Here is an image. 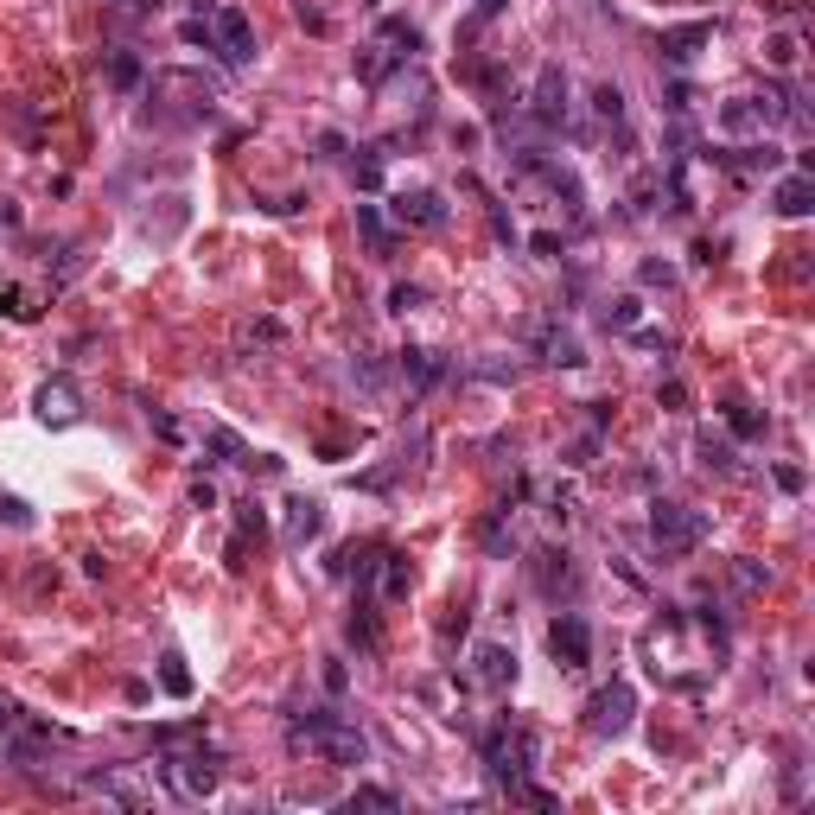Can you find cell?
Segmentation results:
<instances>
[{
	"mask_svg": "<svg viewBox=\"0 0 815 815\" xmlns=\"http://www.w3.org/2000/svg\"><path fill=\"white\" fill-rule=\"evenodd\" d=\"M701 45H714V26H707V20H695V26H669L663 39H656V51H663L669 64H695Z\"/></svg>",
	"mask_w": 815,
	"mask_h": 815,
	"instance_id": "cell-11",
	"label": "cell"
},
{
	"mask_svg": "<svg viewBox=\"0 0 815 815\" xmlns=\"http://www.w3.org/2000/svg\"><path fill=\"white\" fill-rule=\"evenodd\" d=\"M535 758H542V739H535L529 726L504 720V726H491V733H484V765H491V777H497V784H504V790L529 784Z\"/></svg>",
	"mask_w": 815,
	"mask_h": 815,
	"instance_id": "cell-2",
	"label": "cell"
},
{
	"mask_svg": "<svg viewBox=\"0 0 815 815\" xmlns=\"http://www.w3.org/2000/svg\"><path fill=\"white\" fill-rule=\"evenodd\" d=\"M644 281H650V287H669L675 268H669V262H644Z\"/></svg>",
	"mask_w": 815,
	"mask_h": 815,
	"instance_id": "cell-34",
	"label": "cell"
},
{
	"mask_svg": "<svg viewBox=\"0 0 815 815\" xmlns=\"http://www.w3.org/2000/svg\"><path fill=\"white\" fill-rule=\"evenodd\" d=\"M650 535H656V548H663V554H688V548H701V542H707V510H688V504H656V516H650Z\"/></svg>",
	"mask_w": 815,
	"mask_h": 815,
	"instance_id": "cell-4",
	"label": "cell"
},
{
	"mask_svg": "<svg viewBox=\"0 0 815 815\" xmlns=\"http://www.w3.org/2000/svg\"><path fill=\"white\" fill-rule=\"evenodd\" d=\"M395 223H402V230H440L446 223V198L440 192H402L395 198Z\"/></svg>",
	"mask_w": 815,
	"mask_h": 815,
	"instance_id": "cell-10",
	"label": "cell"
},
{
	"mask_svg": "<svg viewBox=\"0 0 815 815\" xmlns=\"http://www.w3.org/2000/svg\"><path fill=\"white\" fill-rule=\"evenodd\" d=\"M287 739L306 745V752H319V758H332V765H363V758H370V739H363L344 714H332V707H312V714H300Z\"/></svg>",
	"mask_w": 815,
	"mask_h": 815,
	"instance_id": "cell-1",
	"label": "cell"
},
{
	"mask_svg": "<svg viewBox=\"0 0 815 815\" xmlns=\"http://www.w3.org/2000/svg\"><path fill=\"white\" fill-rule=\"evenodd\" d=\"M211 453H217V465H242V459H249V446H242L230 427H211Z\"/></svg>",
	"mask_w": 815,
	"mask_h": 815,
	"instance_id": "cell-23",
	"label": "cell"
},
{
	"mask_svg": "<svg viewBox=\"0 0 815 815\" xmlns=\"http://www.w3.org/2000/svg\"><path fill=\"white\" fill-rule=\"evenodd\" d=\"M593 115L599 121H624V90H618V83H599V90H593Z\"/></svg>",
	"mask_w": 815,
	"mask_h": 815,
	"instance_id": "cell-25",
	"label": "cell"
},
{
	"mask_svg": "<svg viewBox=\"0 0 815 815\" xmlns=\"http://www.w3.org/2000/svg\"><path fill=\"white\" fill-rule=\"evenodd\" d=\"M351 809H402V796H395V790H376V784H363V790L351 796Z\"/></svg>",
	"mask_w": 815,
	"mask_h": 815,
	"instance_id": "cell-29",
	"label": "cell"
},
{
	"mask_svg": "<svg viewBox=\"0 0 815 815\" xmlns=\"http://www.w3.org/2000/svg\"><path fill=\"white\" fill-rule=\"evenodd\" d=\"M402 376H414V383H440V363H433V351H402Z\"/></svg>",
	"mask_w": 815,
	"mask_h": 815,
	"instance_id": "cell-27",
	"label": "cell"
},
{
	"mask_svg": "<svg viewBox=\"0 0 815 815\" xmlns=\"http://www.w3.org/2000/svg\"><path fill=\"white\" fill-rule=\"evenodd\" d=\"M726 421H733V433H745V440H752V433H765V421H758V414H745V408H726Z\"/></svg>",
	"mask_w": 815,
	"mask_h": 815,
	"instance_id": "cell-33",
	"label": "cell"
},
{
	"mask_svg": "<svg viewBox=\"0 0 815 815\" xmlns=\"http://www.w3.org/2000/svg\"><path fill=\"white\" fill-rule=\"evenodd\" d=\"M408 586H414L408 554H383V599H408Z\"/></svg>",
	"mask_w": 815,
	"mask_h": 815,
	"instance_id": "cell-20",
	"label": "cell"
},
{
	"mask_svg": "<svg viewBox=\"0 0 815 815\" xmlns=\"http://www.w3.org/2000/svg\"><path fill=\"white\" fill-rule=\"evenodd\" d=\"M714 128L739 141V134H765V115H758V102H752V96H733V102H726V109L714 115Z\"/></svg>",
	"mask_w": 815,
	"mask_h": 815,
	"instance_id": "cell-15",
	"label": "cell"
},
{
	"mask_svg": "<svg viewBox=\"0 0 815 815\" xmlns=\"http://www.w3.org/2000/svg\"><path fill=\"white\" fill-rule=\"evenodd\" d=\"M472 663H478V669H472V682H478V688H491V695H504V688L516 682V650H510V644H478V650H472Z\"/></svg>",
	"mask_w": 815,
	"mask_h": 815,
	"instance_id": "cell-9",
	"label": "cell"
},
{
	"mask_svg": "<svg viewBox=\"0 0 815 815\" xmlns=\"http://www.w3.org/2000/svg\"><path fill=\"white\" fill-rule=\"evenodd\" d=\"M262 529H268V516H262V504H255V497H249V504H236V548L249 542V535H262Z\"/></svg>",
	"mask_w": 815,
	"mask_h": 815,
	"instance_id": "cell-26",
	"label": "cell"
},
{
	"mask_svg": "<svg viewBox=\"0 0 815 815\" xmlns=\"http://www.w3.org/2000/svg\"><path fill=\"white\" fill-rule=\"evenodd\" d=\"M542 351H548V363H561V370H580V338H567V332H542Z\"/></svg>",
	"mask_w": 815,
	"mask_h": 815,
	"instance_id": "cell-22",
	"label": "cell"
},
{
	"mask_svg": "<svg viewBox=\"0 0 815 815\" xmlns=\"http://www.w3.org/2000/svg\"><path fill=\"white\" fill-rule=\"evenodd\" d=\"M771 211L777 217H809L815 211V179H809V172H790V179L771 185Z\"/></svg>",
	"mask_w": 815,
	"mask_h": 815,
	"instance_id": "cell-13",
	"label": "cell"
},
{
	"mask_svg": "<svg viewBox=\"0 0 815 815\" xmlns=\"http://www.w3.org/2000/svg\"><path fill=\"white\" fill-rule=\"evenodd\" d=\"M414 306H421V287H414V281H395V287H389V312H414Z\"/></svg>",
	"mask_w": 815,
	"mask_h": 815,
	"instance_id": "cell-30",
	"label": "cell"
},
{
	"mask_svg": "<svg viewBox=\"0 0 815 815\" xmlns=\"http://www.w3.org/2000/svg\"><path fill=\"white\" fill-rule=\"evenodd\" d=\"M548 650H554V663L561 669H586L593 663V624H586L580 612H561L548 624Z\"/></svg>",
	"mask_w": 815,
	"mask_h": 815,
	"instance_id": "cell-6",
	"label": "cell"
},
{
	"mask_svg": "<svg viewBox=\"0 0 815 815\" xmlns=\"http://www.w3.org/2000/svg\"><path fill=\"white\" fill-rule=\"evenodd\" d=\"M351 179L363 185V192H376V185H383V153L363 147V160H351Z\"/></svg>",
	"mask_w": 815,
	"mask_h": 815,
	"instance_id": "cell-28",
	"label": "cell"
},
{
	"mask_svg": "<svg viewBox=\"0 0 815 815\" xmlns=\"http://www.w3.org/2000/svg\"><path fill=\"white\" fill-rule=\"evenodd\" d=\"M211 45L223 51V64H249L255 58V26L242 7H217L211 13Z\"/></svg>",
	"mask_w": 815,
	"mask_h": 815,
	"instance_id": "cell-7",
	"label": "cell"
},
{
	"mask_svg": "<svg viewBox=\"0 0 815 815\" xmlns=\"http://www.w3.org/2000/svg\"><path fill=\"white\" fill-rule=\"evenodd\" d=\"M153 771H160L166 790L185 796V803H198V796H211V790L223 784V758L211 752V745H185V752H166Z\"/></svg>",
	"mask_w": 815,
	"mask_h": 815,
	"instance_id": "cell-3",
	"label": "cell"
},
{
	"mask_svg": "<svg viewBox=\"0 0 815 815\" xmlns=\"http://www.w3.org/2000/svg\"><path fill=\"white\" fill-rule=\"evenodd\" d=\"M160 688H166L172 701L192 695V669H185V656H179V650H166V656H160Z\"/></svg>",
	"mask_w": 815,
	"mask_h": 815,
	"instance_id": "cell-18",
	"label": "cell"
},
{
	"mask_svg": "<svg viewBox=\"0 0 815 815\" xmlns=\"http://www.w3.org/2000/svg\"><path fill=\"white\" fill-rule=\"evenodd\" d=\"M695 453H701V465H707V472H739V465H733V459H739V453H733V440H720L714 427H707L701 440H695Z\"/></svg>",
	"mask_w": 815,
	"mask_h": 815,
	"instance_id": "cell-17",
	"label": "cell"
},
{
	"mask_svg": "<svg viewBox=\"0 0 815 815\" xmlns=\"http://www.w3.org/2000/svg\"><path fill=\"white\" fill-rule=\"evenodd\" d=\"M637 319H644V306H637L631 293H624V300H612V306L599 312V325H605V332H637Z\"/></svg>",
	"mask_w": 815,
	"mask_h": 815,
	"instance_id": "cell-21",
	"label": "cell"
},
{
	"mask_svg": "<svg viewBox=\"0 0 815 815\" xmlns=\"http://www.w3.org/2000/svg\"><path fill=\"white\" fill-rule=\"evenodd\" d=\"M351 637H357L363 650H376V618L370 612H351Z\"/></svg>",
	"mask_w": 815,
	"mask_h": 815,
	"instance_id": "cell-32",
	"label": "cell"
},
{
	"mask_svg": "<svg viewBox=\"0 0 815 815\" xmlns=\"http://www.w3.org/2000/svg\"><path fill=\"white\" fill-rule=\"evenodd\" d=\"M32 414H39L45 427H71L77 414H83V395H77V383L71 376H51V383L32 395Z\"/></svg>",
	"mask_w": 815,
	"mask_h": 815,
	"instance_id": "cell-8",
	"label": "cell"
},
{
	"mask_svg": "<svg viewBox=\"0 0 815 815\" xmlns=\"http://www.w3.org/2000/svg\"><path fill=\"white\" fill-rule=\"evenodd\" d=\"M319 529H325V510L312 504V497H293V504H287V529H281V542H287V548H306Z\"/></svg>",
	"mask_w": 815,
	"mask_h": 815,
	"instance_id": "cell-14",
	"label": "cell"
},
{
	"mask_svg": "<svg viewBox=\"0 0 815 815\" xmlns=\"http://www.w3.org/2000/svg\"><path fill=\"white\" fill-rule=\"evenodd\" d=\"M357 230H363V242H370L376 262H389V255H395V230L383 223V211H376V204H357Z\"/></svg>",
	"mask_w": 815,
	"mask_h": 815,
	"instance_id": "cell-16",
	"label": "cell"
},
{
	"mask_svg": "<svg viewBox=\"0 0 815 815\" xmlns=\"http://www.w3.org/2000/svg\"><path fill=\"white\" fill-rule=\"evenodd\" d=\"M637 714V695H631V682H612V688H599L593 701H586V733H599V739H618L624 726H631Z\"/></svg>",
	"mask_w": 815,
	"mask_h": 815,
	"instance_id": "cell-5",
	"label": "cell"
},
{
	"mask_svg": "<svg viewBox=\"0 0 815 815\" xmlns=\"http://www.w3.org/2000/svg\"><path fill=\"white\" fill-rule=\"evenodd\" d=\"M535 121H542V128H561L567 121V77L554 71V64L535 77Z\"/></svg>",
	"mask_w": 815,
	"mask_h": 815,
	"instance_id": "cell-12",
	"label": "cell"
},
{
	"mask_svg": "<svg viewBox=\"0 0 815 815\" xmlns=\"http://www.w3.org/2000/svg\"><path fill=\"white\" fill-rule=\"evenodd\" d=\"M109 83L115 90H134V83H141V58H134V51H115L109 58Z\"/></svg>",
	"mask_w": 815,
	"mask_h": 815,
	"instance_id": "cell-24",
	"label": "cell"
},
{
	"mask_svg": "<svg viewBox=\"0 0 815 815\" xmlns=\"http://www.w3.org/2000/svg\"><path fill=\"white\" fill-rule=\"evenodd\" d=\"M796 58H803V39H796V32H771L765 39V64L771 71H796Z\"/></svg>",
	"mask_w": 815,
	"mask_h": 815,
	"instance_id": "cell-19",
	"label": "cell"
},
{
	"mask_svg": "<svg viewBox=\"0 0 815 815\" xmlns=\"http://www.w3.org/2000/svg\"><path fill=\"white\" fill-rule=\"evenodd\" d=\"M478 7H484V13H497V7H504V0H478Z\"/></svg>",
	"mask_w": 815,
	"mask_h": 815,
	"instance_id": "cell-35",
	"label": "cell"
},
{
	"mask_svg": "<svg viewBox=\"0 0 815 815\" xmlns=\"http://www.w3.org/2000/svg\"><path fill=\"white\" fill-rule=\"evenodd\" d=\"M0 516H7L13 529H32V510H26V497H0Z\"/></svg>",
	"mask_w": 815,
	"mask_h": 815,
	"instance_id": "cell-31",
	"label": "cell"
}]
</instances>
